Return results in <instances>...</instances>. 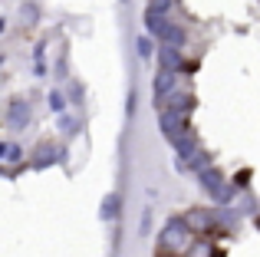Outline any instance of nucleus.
I'll return each mask as SVG.
<instances>
[{"label":"nucleus","instance_id":"nucleus-1","mask_svg":"<svg viewBox=\"0 0 260 257\" xmlns=\"http://www.w3.org/2000/svg\"><path fill=\"white\" fill-rule=\"evenodd\" d=\"M145 23H148V33L152 37H158L161 43H172V46H184V30L178 23L165 17L161 10H155V7H148L145 10Z\"/></svg>","mask_w":260,"mask_h":257},{"label":"nucleus","instance_id":"nucleus-15","mask_svg":"<svg viewBox=\"0 0 260 257\" xmlns=\"http://www.w3.org/2000/svg\"><path fill=\"white\" fill-rule=\"evenodd\" d=\"M59 128H63V135H76V119L59 116Z\"/></svg>","mask_w":260,"mask_h":257},{"label":"nucleus","instance_id":"nucleus-5","mask_svg":"<svg viewBox=\"0 0 260 257\" xmlns=\"http://www.w3.org/2000/svg\"><path fill=\"white\" fill-rule=\"evenodd\" d=\"M30 116H33V109H30L26 99H13V103L7 106V125H10L13 132H23L26 122H30Z\"/></svg>","mask_w":260,"mask_h":257},{"label":"nucleus","instance_id":"nucleus-10","mask_svg":"<svg viewBox=\"0 0 260 257\" xmlns=\"http://www.w3.org/2000/svg\"><path fill=\"white\" fill-rule=\"evenodd\" d=\"M119 211H122V198L115 191H109L106 198H102V211H99L102 221H115V218H119Z\"/></svg>","mask_w":260,"mask_h":257},{"label":"nucleus","instance_id":"nucleus-2","mask_svg":"<svg viewBox=\"0 0 260 257\" xmlns=\"http://www.w3.org/2000/svg\"><path fill=\"white\" fill-rule=\"evenodd\" d=\"M191 228L184 224V218H175V221H168L165 224V231H161V238H158V244L165 247V251H175V254H188L191 251Z\"/></svg>","mask_w":260,"mask_h":257},{"label":"nucleus","instance_id":"nucleus-14","mask_svg":"<svg viewBox=\"0 0 260 257\" xmlns=\"http://www.w3.org/2000/svg\"><path fill=\"white\" fill-rule=\"evenodd\" d=\"M0 152H4V162L7 165H13V162H20V145H13V142H4V148H0Z\"/></svg>","mask_w":260,"mask_h":257},{"label":"nucleus","instance_id":"nucleus-16","mask_svg":"<svg viewBox=\"0 0 260 257\" xmlns=\"http://www.w3.org/2000/svg\"><path fill=\"white\" fill-rule=\"evenodd\" d=\"M188 257H211V247L204 244V241H201V244H191V251H188Z\"/></svg>","mask_w":260,"mask_h":257},{"label":"nucleus","instance_id":"nucleus-4","mask_svg":"<svg viewBox=\"0 0 260 257\" xmlns=\"http://www.w3.org/2000/svg\"><path fill=\"white\" fill-rule=\"evenodd\" d=\"M198 178H201V188L217 201V205H224V201L231 198V188H228V181H224V175L217 172V168H208V172H201Z\"/></svg>","mask_w":260,"mask_h":257},{"label":"nucleus","instance_id":"nucleus-3","mask_svg":"<svg viewBox=\"0 0 260 257\" xmlns=\"http://www.w3.org/2000/svg\"><path fill=\"white\" fill-rule=\"evenodd\" d=\"M158 125H161V135H165L172 145H175V142H181L184 135H188V119L178 116V112H172V109H161Z\"/></svg>","mask_w":260,"mask_h":257},{"label":"nucleus","instance_id":"nucleus-17","mask_svg":"<svg viewBox=\"0 0 260 257\" xmlns=\"http://www.w3.org/2000/svg\"><path fill=\"white\" fill-rule=\"evenodd\" d=\"M20 17H23V23H26V26H33V20H37V7H26V4H23Z\"/></svg>","mask_w":260,"mask_h":257},{"label":"nucleus","instance_id":"nucleus-6","mask_svg":"<svg viewBox=\"0 0 260 257\" xmlns=\"http://www.w3.org/2000/svg\"><path fill=\"white\" fill-rule=\"evenodd\" d=\"M178 89V73H172V70H161L158 76H155V106L158 103H165L168 96Z\"/></svg>","mask_w":260,"mask_h":257},{"label":"nucleus","instance_id":"nucleus-11","mask_svg":"<svg viewBox=\"0 0 260 257\" xmlns=\"http://www.w3.org/2000/svg\"><path fill=\"white\" fill-rule=\"evenodd\" d=\"M175 148H178V155H181V158H191V155H194V152H201V148H198V139H194V135H184V139L181 142H175Z\"/></svg>","mask_w":260,"mask_h":257},{"label":"nucleus","instance_id":"nucleus-9","mask_svg":"<svg viewBox=\"0 0 260 257\" xmlns=\"http://www.w3.org/2000/svg\"><path fill=\"white\" fill-rule=\"evenodd\" d=\"M184 224H188L194 234L211 231V211H204V208H194V211H188V214H184Z\"/></svg>","mask_w":260,"mask_h":257},{"label":"nucleus","instance_id":"nucleus-8","mask_svg":"<svg viewBox=\"0 0 260 257\" xmlns=\"http://www.w3.org/2000/svg\"><path fill=\"white\" fill-rule=\"evenodd\" d=\"M191 106H194V96H191V92H181V89H175L172 96L165 99V109H172V112H178V116H184V119H188Z\"/></svg>","mask_w":260,"mask_h":257},{"label":"nucleus","instance_id":"nucleus-18","mask_svg":"<svg viewBox=\"0 0 260 257\" xmlns=\"http://www.w3.org/2000/svg\"><path fill=\"white\" fill-rule=\"evenodd\" d=\"M135 46H139V56H152V40H148V37H142Z\"/></svg>","mask_w":260,"mask_h":257},{"label":"nucleus","instance_id":"nucleus-12","mask_svg":"<svg viewBox=\"0 0 260 257\" xmlns=\"http://www.w3.org/2000/svg\"><path fill=\"white\" fill-rule=\"evenodd\" d=\"M53 158H56V148H53V145H46V142H43V145L37 148V158H33V165H37V168H43V165H50Z\"/></svg>","mask_w":260,"mask_h":257},{"label":"nucleus","instance_id":"nucleus-7","mask_svg":"<svg viewBox=\"0 0 260 257\" xmlns=\"http://www.w3.org/2000/svg\"><path fill=\"white\" fill-rule=\"evenodd\" d=\"M158 63H161V70H172L178 73L184 66V56H181V46H172V43H161V50H158Z\"/></svg>","mask_w":260,"mask_h":257},{"label":"nucleus","instance_id":"nucleus-13","mask_svg":"<svg viewBox=\"0 0 260 257\" xmlns=\"http://www.w3.org/2000/svg\"><path fill=\"white\" fill-rule=\"evenodd\" d=\"M46 103H50V109L56 112V116H66V99H63V92H50V96H46Z\"/></svg>","mask_w":260,"mask_h":257}]
</instances>
